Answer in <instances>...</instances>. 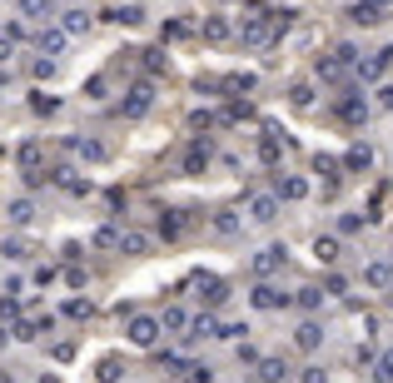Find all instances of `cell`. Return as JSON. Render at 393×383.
Listing matches in <instances>:
<instances>
[{"label": "cell", "instance_id": "obj_1", "mask_svg": "<svg viewBox=\"0 0 393 383\" xmlns=\"http://www.w3.org/2000/svg\"><path fill=\"white\" fill-rule=\"evenodd\" d=\"M284 264H289V249H284V244H264V249L254 254V264H249V269L259 274V279H269V274H279Z\"/></svg>", "mask_w": 393, "mask_h": 383}, {"label": "cell", "instance_id": "obj_2", "mask_svg": "<svg viewBox=\"0 0 393 383\" xmlns=\"http://www.w3.org/2000/svg\"><path fill=\"white\" fill-rule=\"evenodd\" d=\"M125 338H130L135 349H150L155 338H159V318H150V314H135V318H130V329H125Z\"/></svg>", "mask_w": 393, "mask_h": 383}, {"label": "cell", "instance_id": "obj_3", "mask_svg": "<svg viewBox=\"0 0 393 383\" xmlns=\"http://www.w3.org/2000/svg\"><path fill=\"white\" fill-rule=\"evenodd\" d=\"M239 40H244V45H269V40H274V20L249 15V20H244V30H239Z\"/></svg>", "mask_w": 393, "mask_h": 383}, {"label": "cell", "instance_id": "obj_4", "mask_svg": "<svg viewBox=\"0 0 393 383\" xmlns=\"http://www.w3.org/2000/svg\"><path fill=\"white\" fill-rule=\"evenodd\" d=\"M50 179L65 189V195H90V179L80 175V169H70V164H60V169H50Z\"/></svg>", "mask_w": 393, "mask_h": 383}, {"label": "cell", "instance_id": "obj_5", "mask_svg": "<svg viewBox=\"0 0 393 383\" xmlns=\"http://www.w3.org/2000/svg\"><path fill=\"white\" fill-rule=\"evenodd\" d=\"M194 284H199V299L210 304V309H219L224 299H229V284H224V279H214V274H199Z\"/></svg>", "mask_w": 393, "mask_h": 383}, {"label": "cell", "instance_id": "obj_6", "mask_svg": "<svg viewBox=\"0 0 393 383\" xmlns=\"http://www.w3.org/2000/svg\"><path fill=\"white\" fill-rule=\"evenodd\" d=\"M150 105H155V85H150V80H139L135 90H130V100H125V115H130V120H139L144 110H150Z\"/></svg>", "mask_w": 393, "mask_h": 383}, {"label": "cell", "instance_id": "obj_7", "mask_svg": "<svg viewBox=\"0 0 393 383\" xmlns=\"http://www.w3.org/2000/svg\"><path fill=\"white\" fill-rule=\"evenodd\" d=\"M249 299H254V309H284V304H289V294H284V289H274L269 279H259Z\"/></svg>", "mask_w": 393, "mask_h": 383}, {"label": "cell", "instance_id": "obj_8", "mask_svg": "<svg viewBox=\"0 0 393 383\" xmlns=\"http://www.w3.org/2000/svg\"><path fill=\"white\" fill-rule=\"evenodd\" d=\"M249 219H254V224H274V219H279V199H274V195H254V199H249Z\"/></svg>", "mask_w": 393, "mask_h": 383}, {"label": "cell", "instance_id": "obj_9", "mask_svg": "<svg viewBox=\"0 0 393 383\" xmlns=\"http://www.w3.org/2000/svg\"><path fill=\"white\" fill-rule=\"evenodd\" d=\"M363 284L368 289H393V264H383V259L363 264Z\"/></svg>", "mask_w": 393, "mask_h": 383}, {"label": "cell", "instance_id": "obj_10", "mask_svg": "<svg viewBox=\"0 0 393 383\" xmlns=\"http://www.w3.org/2000/svg\"><path fill=\"white\" fill-rule=\"evenodd\" d=\"M70 150L80 160H90V164H105L110 160V144H100V140H70Z\"/></svg>", "mask_w": 393, "mask_h": 383}, {"label": "cell", "instance_id": "obj_11", "mask_svg": "<svg viewBox=\"0 0 393 383\" xmlns=\"http://www.w3.org/2000/svg\"><path fill=\"white\" fill-rule=\"evenodd\" d=\"M348 20H354V25H363V30H374L379 20H383V10H374L368 0H354V6H348Z\"/></svg>", "mask_w": 393, "mask_h": 383}, {"label": "cell", "instance_id": "obj_12", "mask_svg": "<svg viewBox=\"0 0 393 383\" xmlns=\"http://www.w3.org/2000/svg\"><path fill=\"white\" fill-rule=\"evenodd\" d=\"M388 65H393V45L374 50V60H368V65H359V75H363V80H379V75H388Z\"/></svg>", "mask_w": 393, "mask_h": 383}, {"label": "cell", "instance_id": "obj_13", "mask_svg": "<svg viewBox=\"0 0 393 383\" xmlns=\"http://www.w3.org/2000/svg\"><path fill=\"white\" fill-rule=\"evenodd\" d=\"M294 344H299L304 353H314V349L324 344V329L314 324V318H308V324H299V329H294Z\"/></svg>", "mask_w": 393, "mask_h": 383}, {"label": "cell", "instance_id": "obj_14", "mask_svg": "<svg viewBox=\"0 0 393 383\" xmlns=\"http://www.w3.org/2000/svg\"><path fill=\"white\" fill-rule=\"evenodd\" d=\"M204 164H210V140H194L190 155H184V175H199Z\"/></svg>", "mask_w": 393, "mask_h": 383}, {"label": "cell", "instance_id": "obj_15", "mask_svg": "<svg viewBox=\"0 0 393 383\" xmlns=\"http://www.w3.org/2000/svg\"><path fill=\"white\" fill-rule=\"evenodd\" d=\"M120 254H150V234H139V229H120Z\"/></svg>", "mask_w": 393, "mask_h": 383}, {"label": "cell", "instance_id": "obj_16", "mask_svg": "<svg viewBox=\"0 0 393 383\" xmlns=\"http://www.w3.org/2000/svg\"><path fill=\"white\" fill-rule=\"evenodd\" d=\"M184 338H190V344H194V338H219V318H214V314H199Z\"/></svg>", "mask_w": 393, "mask_h": 383}, {"label": "cell", "instance_id": "obj_17", "mask_svg": "<svg viewBox=\"0 0 393 383\" xmlns=\"http://www.w3.org/2000/svg\"><path fill=\"white\" fill-rule=\"evenodd\" d=\"M259 383H289V364L284 358H264L259 364Z\"/></svg>", "mask_w": 393, "mask_h": 383}, {"label": "cell", "instance_id": "obj_18", "mask_svg": "<svg viewBox=\"0 0 393 383\" xmlns=\"http://www.w3.org/2000/svg\"><path fill=\"white\" fill-rule=\"evenodd\" d=\"M304 195H308V179H299V175L284 179V175H279V195H274V199H304Z\"/></svg>", "mask_w": 393, "mask_h": 383}, {"label": "cell", "instance_id": "obj_19", "mask_svg": "<svg viewBox=\"0 0 393 383\" xmlns=\"http://www.w3.org/2000/svg\"><path fill=\"white\" fill-rule=\"evenodd\" d=\"M289 105H294V110H308V105H314V85L294 80V85H289Z\"/></svg>", "mask_w": 393, "mask_h": 383}, {"label": "cell", "instance_id": "obj_20", "mask_svg": "<svg viewBox=\"0 0 393 383\" xmlns=\"http://www.w3.org/2000/svg\"><path fill=\"white\" fill-rule=\"evenodd\" d=\"M60 30H65V40H70V35H85V30H90V15H85V10H65Z\"/></svg>", "mask_w": 393, "mask_h": 383}, {"label": "cell", "instance_id": "obj_21", "mask_svg": "<svg viewBox=\"0 0 393 383\" xmlns=\"http://www.w3.org/2000/svg\"><path fill=\"white\" fill-rule=\"evenodd\" d=\"M368 115V105L359 100V95H348V100H339V120H348V124H359Z\"/></svg>", "mask_w": 393, "mask_h": 383}, {"label": "cell", "instance_id": "obj_22", "mask_svg": "<svg viewBox=\"0 0 393 383\" xmlns=\"http://www.w3.org/2000/svg\"><path fill=\"white\" fill-rule=\"evenodd\" d=\"M214 234H224V239H229V234H239V215H234V209H214Z\"/></svg>", "mask_w": 393, "mask_h": 383}, {"label": "cell", "instance_id": "obj_23", "mask_svg": "<svg viewBox=\"0 0 393 383\" xmlns=\"http://www.w3.org/2000/svg\"><path fill=\"white\" fill-rule=\"evenodd\" d=\"M5 219H10V224H30V219H35V204H30V199H10V204H5Z\"/></svg>", "mask_w": 393, "mask_h": 383}, {"label": "cell", "instance_id": "obj_24", "mask_svg": "<svg viewBox=\"0 0 393 383\" xmlns=\"http://www.w3.org/2000/svg\"><path fill=\"white\" fill-rule=\"evenodd\" d=\"M344 164H348V169H368V164H374V150H368V144H348Z\"/></svg>", "mask_w": 393, "mask_h": 383}, {"label": "cell", "instance_id": "obj_25", "mask_svg": "<svg viewBox=\"0 0 393 383\" xmlns=\"http://www.w3.org/2000/svg\"><path fill=\"white\" fill-rule=\"evenodd\" d=\"M65 50V30H40V55H60Z\"/></svg>", "mask_w": 393, "mask_h": 383}, {"label": "cell", "instance_id": "obj_26", "mask_svg": "<svg viewBox=\"0 0 393 383\" xmlns=\"http://www.w3.org/2000/svg\"><path fill=\"white\" fill-rule=\"evenodd\" d=\"M110 20H120V25H139V20H144V6H115Z\"/></svg>", "mask_w": 393, "mask_h": 383}, {"label": "cell", "instance_id": "obj_27", "mask_svg": "<svg viewBox=\"0 0 393 383\" xmlns=\"http://www.w3.org/2000/svg\"><path fill=\"white\" fill-rule=\"evenodd\" d=\"M374 383H393V349L374 358Z\"/></svg>", "mask_w": 393, "mask_h": 383}, {"label": "cell", "instance_id": "obj_28", "mask_svg": "<svg viewBox=\"0 0 393 383\" xmlns=\"http://www.w3.org/2000/svg\"><path fill=\"white\" fill-rule=\"evenodd\" d=\"M314 254H319V264H334V259H339V239H324V234H319V239H314Z\"/></svg>", "mask_w": 393, "mask_h": 383}, {"label": "cell", "instance_id": "obj_29", "mask_svg": "<svg viewBox=\"0 0 393 383\" xmlns=\"http://www.w3.org/2000/svg\"><path fill=\"white\" fill-rule=\"evenodd\" d=\"M159 329H190V314H184V309H164V318H159Z\"/></svg>", "mask_w": 393, "mask_h": 383}, {"label": "cell", "instance_id": "obj_30", "mask_svg": "<svg viewBox=\"0 0 393 383\" xmlns=\"http://www.w3.org/2000/svg\"><path fill=\"white\" fill-rule=\"evenodd\" d=\"M159 229H164V239H175V234L184 229V215H179V209H164V219H159Z\"/></svg>", "mask_w": 393, "mask_h": 383}, {"label": "cell", "instance_id": "obj_31", "mask_svg": "<svg viewBox=\"0 0 393 383\" xmlns=\"http://www.w3.org/2000/svg\"><path fill=\"white\" fill-rule=\"evenodd\" d=\"M314 70H319V80H344V65H339L334 55H324V60H319Z\"/></svg>", "mask_w": 393, "mask_h": 383}, {"label": "cell", "instance_id": "obj_32", "mask_svg": "<svg viewBox=\"0 0 393 383\" xmlns=\"http://www.w3.org/2000/svg\"><path fill=\"white\" fill-rule=\"evenodd\" d=\"M95 249H120V229H115V224L95 229Z\"/></svg>", "mask_w": 393, "mask_h": 383}, {"label": "cell", "instance_id": "obj_33", "mask_svg": "<svg viewBox=\"0 0 393 383\" xmlns=\"http://www.w3.org/2000/svg\"><path fill=\"white\" fill-rule=\"evenodd\" d=\"M224 35H229V25H224L219 15H210V20H204V40H224Z\"/></svg>", "mask_w": 393, "mask_h": 383}, {"label": "cell", "instance_id": "obj_34", "mask_svg": "<svg viewBox=\"0 0 393 383\" xmlns=\"http://www.w3.org/2000/svg\"><path fill=\"white\" fill-rule=\"evenodd\" d=\"M314 169H319V175H328V184L339 179V160H334V155H319V160H314Z\"/></svg>", "mask_w": 393, "mask_h": 383}, {"label": "cell", "instance_id": "obj_35", "mask_svg": "<svg viewBox=\"0 0 393 383\" xmlns=\"http://www.w3.org/2000/svg\"><path fill=\"white\" fill-rule=\"evenodd\" d=\"M5 259H30V244L25 239H5Z\"/></svg>", "mask_w": 393, "mask_h": 383}, {"label": "cell", "instance_id": "obj_36", "mask_svg": "<svg viewBox=\"0 0 393 383\" xmlns=\"http://www.w3.org/2000/svg\"><path fill=\"white\" fill-rule=\"evenodd\" d=\"M30 105H35V115H55L60 110V100H50V95H35Z\"/></svg>", "mask_w": 393, "mask_h": 383}, {"label": "cell", "instance_id": "obj_37", "mask_svg": "<svg viewBox=\"0 0 393 383\" xmlns=\"http://www.w3.org/2000/svg\"><path fill=\"white\" fill-rule=\"evenodd\" d=\"M299 304L304 309H319L324 304V289H299Z\"/></svg>", "mask_w": 393, "mask_h": 383}, {"label": "cell", "instance_id": "obj_38", "mask_svg": "<svg viewBox=\"0 0 393 383\" xmlns=\"http://www.w3.org/2000/svg\"><path fill=\"white\" fill-rule=\"evenodd\" d=\"M363 219H368V215H344V219H339V229H344V234H359V229H363Z\"/></svg>", "mask_w": 393, "mask_h": 383}, {"label": "cell", "instance_id": "obj_39", "mask_svg": "<svg viewBox=\"0 0 393 383\" xmlns=\"http://www.w3.org/2000/svg\"><path fill=\"white\" fill-rule=\"evenodd\" d=\"M65 314H70V318H90V299H70Z\"/></svg>", "mask_w": 393, "mask_h": 383}, {"label": "cell", "instance_id": "obj_40", "mask_svg": "<svg viewBox=\"0 0 393 383\" xmlns=\"http://www.w3.org/2000/svg\"><path fill=\"white\" fill-rule=\"evenodd\" d=\"M264 164H279V140H264V150H259Z\"/></svg>", "mask_w": 393, "mask_h": 383}, {"label": "cell", "instance_id": "obj_41", "mask_svg": "<svg viewBox=\"0 0 393 383\" xmlns=\"http://www.w3.org/2000/svg\"><path fill=\"white\" fill-rule=\"evenodd\" d=\"M20 6H25V15H35V20H40V15H45V6H50V0H20Z\"/></svg>", "mask_w": 393, "mask_h": 383}, {"label": "cell", "instance_id": "obj_42", "mask_svg": "<svg viewBox=\"0 0 393 383\" xmlns=\"http://www.w3.org/2000/svg\"><path fill=\"white\" fill-rule=\"evenodd\" d=\"M85 95H90V100H100V95H105V75H95V80L85 85Z\"/></svg>", "mask_w": 393, "mask_h": 383}, {"label": "cell", "instance_id": "obj_43", "mask_svg": "<svg viewBox=\"0 0 393 383\" xmlns=\"http://www.w3.org/2000/svg\"><path fill=\"white\" fill-rule=\"evenodd\" d=\"M304 383H328V373L324 369H304Z\"/></svg>", "mask_w": 393, "mask_h": 383}, {"label": "cell", "instance_id": "obj_44", "mask_svg": "<svg viewBox=\"0 0 393 383\" xmlns=\"http://www.w3.org/2000/svg\"><path fill=\"white\" fill-rule=\"evenodd\" d=\"M379 105H383V110H393V85H388V90H379Z\"/></svg>", "mask_w": 393, "mask_h": 383}, {"label": "cell", "instance_id": "obj_45", "mask_svg": "<svg viewBox=\"0 0 393 383\" xmlns=\"http://www.w3.org/2000/svg\"><path fill=\"white\" fill-rule=\"evenodd\" d=\"M368 6H374V10H393V0H368Z\"/></svg>", "mask_w": 393, "mask_h": 383}, {"label": "cell", "instance_id": "obj_46", "mask_svg": "<svg viewBox=\"0 0 393 383\" xmlns=\"http://www.w3.org/2000/svg\"><path fill=\"white\" fill-rule=\"evenodd\" d=\"M5 55H10V40H0V60H5Z\"/></svg>", "mask_w": 393, "mask_h": 383}, {"label": "cell", "instance_id": "obj_47", "mask_svg": "<svg viewBox=\"0 0 393 383\" xmlns=\"http://www.w3.org/2000/svg\"><path fill=\"white\" fill-rule=\"evenodd\" d=\"M40 383H60V378H40Z\"/></svg>", "mask_w": 393, "mask_h": 383}]
</instances>
